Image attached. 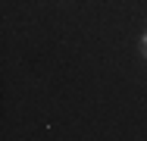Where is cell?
Here are the masks:
<instances>
[{"instance_id": "cell-1", "label": "cell", "mask_w": 147, "mask_h": 141, "mask_svg": "<svg viewBox=\"0 0 147 141\" xmlns=\"http://www.w3.org/2000/svg\"><path fill=\"white\" fill-rule=\"evenodd\" d=\"M141 56L147 60V28H144V35H141Z\"/></svg>"}]
</instances>
